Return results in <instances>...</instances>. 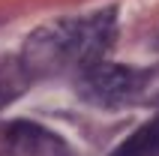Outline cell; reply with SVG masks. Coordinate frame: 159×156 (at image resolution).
<instances>
[{"label": "cell", "instance_id": "1", "mask_svg": "<svg viewBox=\"0 0 159 156\" xmlns=\"http://www.w3.org/2000/svg\"><path fill=\"white\" fill-rule=\"evenodd\" d=\"M117 36V12L99 9L84 18H63L39 27L24 45L21 66L27 75H54L66 66H90L102 60Z\"/></svg>", "mask_w": 159, "mask_h": 156}, {"label": "cell", "instance_id": "4", "mask_svg": "<svg viewBox=\"0 0 159 156\" xmlns=\"http://www.w3.org/2000/svg\"><path fill=\"white\" fill-rule=\"evenodd\" d=\"M108 156H159V114L126 135Z\"/></svg>", "mask_w": 159, "mask_h": 156}, {"label": "cell", "instance_id": "2", "mask_svg": "<svg viewBox=\"0 0 159 156\" xmlns=\"http://www.w3.org/2000/svg\"><path fill=\"white\" fill-rule=\"evenodd\" d=\"M150 87V72L120 66V63L96 60L84 66L78 75V93L84 102L99 108H123L138 102Z\"/></svg>", "mask_w": 159, "mask_h": 156}, {"label": "cell", "instance_id": "3", "mask_svg": "<svg viewBox=\"0 0 159 156\" xmlns=\"http://www.w3.org/2000/svg\"><path fill=\"white\" fill-rule=\"evenodd\" d=\"M0 156H72L69 144L45 126L18 120L0 141Z\"/></svg>", "mask_w": 159, "mask_h": 156}, {"label": "cell", "instance_id": "5", "mask_svg": "<svg viewBox=\"0 0 159 156\" xmlns=\"http://www.w3.org/2000/svg\"><path fill=\"white\" fill-rule=\"evenodd\" d=\"M24 66H21V60L12 66V63H0V105H6L9 99H15L21 90H24Z\"/></svg>", "mask_w": 159, "mask_h": 156}]
</instances>
